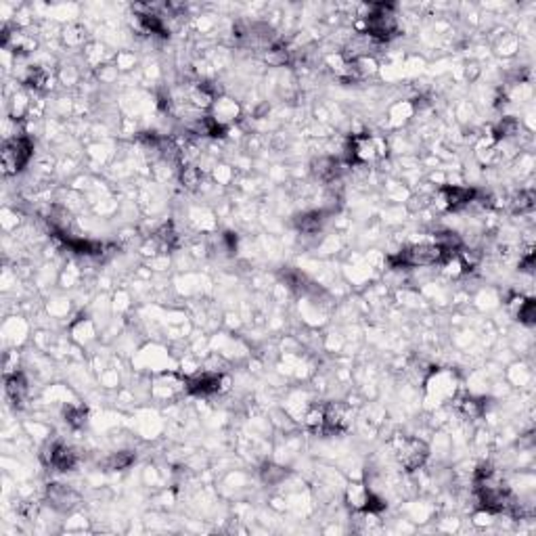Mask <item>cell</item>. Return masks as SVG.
Returning <instances> with one entry per match:
<instances>
[{
	"mask_svg": "<svg viewBox=\"0 0 536 536\" xmlns=\"http://www.w3.org/2000/svg\"><path fill=\"white\" fill-rule=\"evenodd\" d=\"M450 252L444 250L440 243H419L403 250L396 258H392L394 264L403 266H430L436 262H442Z\"/></svg>",
	"mask_w": 536,
	"mask_h": 536,
	"instance_id": "cell-1",
	"label": "cell"
},
{
	"mask_svg": "<svg viewBox=\"0 0 536 536\" xmlns=\"http://www.w3.org/2000/svg\"><path fill=\"white\" fill-rule=\"evenodd\" d=\"M30 155H32V143L26 136L7 140L5 147H3V168H5V172L7 174L19 172L28 163Z\"/></svg>",
	"mask_w": 536,
	"mask_h": 536,
	"instance_id": "cell-2",
	"label": "cell"
},
{
	"mask_svg": "<svg viewBox=\"0 0 536 536\" xmlns=\"http://www.w3.org/2000/svg\"><path fill=\"white\" fill-rule=\"evenodd\" d=\"M367 30L375 38H388L396 32V17L392 13V7L377 5L367 17Z\"/></svg>",
	"mask_w": 536,
	"mask_h": 536,
	"instance_id": "cell-3",
	"label": "cell"
},
{
	"mask_svg": "<svg viewBox=\"0 0 536 536\" xmlns=\"http://www.w3.org/2000/svg\"><path fill=\"white\" fill-rule=\"evenodd\" d=\"M398 457H400V463H403L409 471H413V469H417V467H421V465L425 463V459H428V446H425L421 440H407V442L403 444Z\"/></svg>",
	"mask_w": 536,
	"mask_h": 536,
	"instance_id": "cell-4",
	"label": "cell"
},
{
	"mask_svg": "<svg viewBox=\"0 0 536 536\" xmlns=\"http://www.w3.org/2000/svg\"><path fill=\"white\" fill-rule=\"evenodd\" d=\"M51 465L57 467L59 471H67L76 465V455L72 453V448L63 444H55L51 448Z\"/></svg>",
	"mask_w": 536,
	"mask_h": 536,
	"instance_id": "cell-5",
	"label": "cell"
},
{
	"mask_svg": "<svg viewBox=\"0 0 536 536\" xmlns=\"http://www.w3.org/2000/svg\"><path fill=\"white\" fill-rule=\"evenodd\" d=\"M442 193L446 195V204L450 208H457V206H463V204H469L473 200V191L471 189H463V187H444Z\"/></svg>",
	"mask_w": 536,
	"mask_h": 536,
	"instance_id": "cell-6",
	"label": "cell"
},
{
	"mask_svg": "<svg viewBox=\"0 0 536 536\" xmlns=\"http://www.w3.org/2000/svg\"><path fill=\"white\" fill-rule=\"evenodd\" d=\"M218 386H220V375H202L195 382H191L189 390L197 394H210V392H216Z\"/></svg>",
	"mask_w": 536,
	"mask_h": 536,
	"instance_id": "cell-7",
	"label": "cell"
},
{
	"mask_svg": "<svg viewBox=\"0 0 536 536\" xmlns=\"http://www.w3.org/2000/svg\"><path fill=\"white\" fill-rule=\"evenodd\" d=\"M7 392H9V396H13L15 400H22V396H24V392H26V382H24V377L22 375H13V377H7Z\"/></svg>",
	"mask_w": 536,
	"mask_h": 536,
	"instance_id": "cell-8",
	"label": "cell"
}]
</instances>
